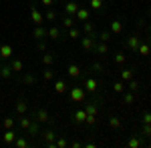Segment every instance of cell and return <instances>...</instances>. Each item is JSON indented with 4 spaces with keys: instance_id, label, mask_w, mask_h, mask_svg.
<instances>
[{
    "instance_id": "1",
    "label": "cell",
    "mask_w": 151,
    "mask_h": 148,
    "mask_svg": "<svg viewBox=\"0 0 151 148\" xmlns=\"http://www.w3.org/2000/svg\"><path fill=\"white\" fill-rule=\"evenodd\" d=\"M32 118H35L38 124H50L52 122V118H50L47 108H36L35 112H32Z\"/></svg>"
},
{
    "instance_id": "2",
    "label": "cell",
    "mask_w": 151,
    "mask_h": 148,
    "mask_svg": "<svg viewBox=\"0 0 151 148\" xmlns=\"http://www.w3.org/2000/svg\"><path fill=\"white\" fill-rule=\"evenodd\" d=\"M85 98H87V90L83 86H73L70 88V100L73 102H85Z\"/></svg>"
},
{
    "instance_id": "3",
    "label": "cell",
    "mask_w": 151,
    "mask_h": 148,
    "mask_svg": "<svg viewBox=\"0 0 151 148\" xmlns=\"http://www.w3.org/2000/svg\"><path fill=\"white\" fill-rule=\"evenodd\" d=\"M83 88L89 92V94H97V92H99V82H97V78H93V76H87Z\"/></svg>"
},
{
    "instance_id": "4",
    "label": "cell",
    "mask_w": 151,
    "mask_h": 148,
    "mask_svg": "<svg viewBox=\"0 0 151 148\" xmlns=\"http://www.w3.org/2000/svg\"><path fill=\"white\" fill-rule=\"evenodd\" d=\"M139 44H141V38H139V34H131V36L127 38V40H125V48L133 50V52H137Z\"/></svg>"
},
{
    "instance_id": "5",
    "label": "cell",
    "mask_w": 151,
    "mask_h": 148,
    "mask_svg": "<svg viewBox=\"0 0 151 148\" xmlns=\"http://www.w3.org/2000/svg\"><path fill=\"white\" fill-rule=\"evenodd\" d=\"M95 44H97V36H83L81 38V48L83 50H95Z\"/></svg>"
},
{
    "instance_id": "6",
    "label": "cell",
    "mask_w": 151,
    "mask_h": 148,
    "mask_svg": "<svg viewBox=\"0 0 151 148\" xmlns=\"http://www.w3.org/2000/svg\"><path fill=\"white\" fill-rule=\"evenodd\" d=\"M16 130L14 128H8V130H4V134H2V142L6 144V146H10V144H14V140H16Z\"/></svg>"
},
{
    "instance_id": "7",
    "label": "cell",
    "mask_w": 151,
    "mask_h": 148,
    "mask_svg": "<svg viewBox=\"0 0 151 148\" xmlns=\"http://www.w3.org/2000/svg\"><path fill=\"white\" fill-rule=\"evenodd\" d=\"M67 74H69L73 80H79L83 76V70L79 64H69V68H67Z\"/></svg>"
},
{
    "instance_id": "8",
    "label": "cell",
    "mask_w": 151,
    "mask_h": 148,
    "mask_svg": "<svg viewBox=\"0 0 151 148\" xmlns=\"http://www.w3.org/2000/svg\"><path fill=\"white\" fill-rule=\"evenodd\" d=\"M16 122H18V128H20V130L28 132V128H30V124H32V118H28L26 114H22V116L16 118Z\"/></svg>"
},
{
    "instance_id": "9",
    "label": "cell",
    "mask_w": 151,
    "mask_h": 148,
    "mask_svg": "<svg viewBox=\"0 0 151 148\" xmlns=\"http://www.w3.org/2000/svg\"><path fill=\"white\" fill-rule=\"evenodd\" d=\"M85 120H87V110L85 108H79V110L73 112V122L75 124H85Z\"/></svg>"
},
{
    "instance_id": "10",
    "label": "cell",
    "mask_w": 151,
    "mask_h": 148,
    "mask_svg": "<svg viewBox=\"0 0 151 148\" xmlns=\"http://www.w3.org/2000/svg\"><path fill=\"white\" fill-rule=\"evenodd\" d=\"M30 20L35 22V26H38V24L45 22V14H40V12H38V8H36V6H32V8H30Z\"/></svg>"
},
{
    "instance_id": "11",
    "label": "cell",
    "mask_w": 151,
    "mask_h": 148,
    "mask_svg": "<svg viewBox=\"0 0 151 148\" xmlns=\"http://www.w3.org/2000/svg\"><path fill=\"white\" fill-rule=\"evenodd\" d=\"M42 140H45V144L48 148H55V140H57V134L52 132V130H45L42 132Z\"/></svg>"
},
{
    "instance_id": "12",
    "label": "cell",
    "mask_w": 151,
    "mask_h": 148,
    "mask_svg": "<svg viewBox=\"0 0 151 148\" xmlns=\"http://www.w3.org/2000/svg\"><path fill=\"white\" fill-rule=\"evenodd\" d=\"M79 8H81V6H79V2H75V0H69V2L65 4V14H67V16H75Z\"/></svg>"
},
{
    "instance_id": "13",
    "label": "cell",
    "mask_w": 151,
    "mask_h": 148,
    "mask_svg": "<svg viewBox=\"0 0 151 148\" xmlns=\"http://www.w3.org/2000/svg\"><path fill=\"white\" fill-rule=\"evenodd\" d=\"M143 144H145V140H143L141 134H137V136H129V140H127V146L129 148H141Z\"/></svg>"
},
{
    "instance_id": "14",
    "label": "cell",
    "mask_w": 151,
    "mask_h": 148,
    "mask_svg": "<svg viewBox=\"0 0 151 148\" xmlns=\"http://www.w3.org/2000/svg\"><path fill=\"white\" fill-rule=\"evenodd\" d=\"M47 38L58 40V38H63V30H60L58 26H50V28H47Z\"/></svg>"
},
{
    "instance_id": "15",
    "label": "cell",
    "mask_w": 151,
    "mask_h": 148,
    "mask_svg": "<svg viewBox=\"0 0 151 148\" xmlns=\"http://www.w3.org/2000/svg\"><path fill=\"white\" fill-rule=\"evenodd\" d=\"M109 32H111V34H121V32H123V20L115 18L113 22L109 24Z\"/></svg>"
},
{
    "instance_id": "16",
    "label": "cell",
    "mask_w": 151,
    "mask_h": 148,
    "mask_svg": "<svg viewBox=\"0 0 151 148\" xmlns=\"http://www.w3.org/2000/svg\"><path fill=\"white\" fill-rule=\"evenodd\" d=\"M14 54V48L10 44H6V42H2L0 44V58H10Z\"/></svg>"
},
{
    "instance_id": "17",
    "label": "cell",
    "mask_w": 151,
    "mask_h": 148,
    "mask_svg": "<svg viewBox=\"0 0 151 148\" xmlns=\"http://www.w3.org/2000/svg\"><path fill=\"white\" fill-rule=\"evenodd\" d=\"M32 38H36V40H45V38H47V28H45L42 24H38L35 30H32Z\"/></svg>"
},
{
    "instance_id": "18",
    "label": "cell",
    "mask_w": 151,
    "mask_h": 148,
    "mask_svg": "<svg viewBox=\"0 0 151 148\" xmlns=\"http://www.w3.org/2000/svg\"><path fill=\"white\" fill-rule=\"evenodd\" d=\"M28 112V102L24 100V98H20V100H16V114L18 116H22V114Z\"/></svg>"
},
{
    "instance_id": "19",
    "label": "cell",
    "mask_w": 151,
    "mask_h": 148,
    "mask_svg": "<svg viewBox=\"0 0 151 148\" xmlns=\"http://www.w3.org/2000/svg\"><path fill=\"white\" fill-rule=\"evenodd\" d=\"M12 74H14V70L10 68V64H2V66H0V78L2 80H8Z\"/></svg>"
},
{
    "instance_id": "20",
    "label": "cell",
    "mask_w": 151,
    "mask_h": 148,
    "mask_svg": "<svg viewBox=\"0 0 151 148\" xmlns=\"http://www.w3.org/2000/svg\"><path fill=\"white\" fill-rule=\"evenodd\" d=\"M95 52H97V54H107V52H109V42H101V40H97V44H95Z\"/></svg>"
},
{
    "instance_id": "21",
    "label": "cell",
    "mask_w": 151,
    "mask_h": 148,
    "mask_svg": "<svg viewBox=\"0 0 151 148\" xmlns=\"http://www.w3.org/2000/svg\"><path fill=\"white\" fill-rule=\"evenodd\" d=\"M10 68L14 70V74H18V72H22V70H24V62L20 60V58H14V60L10 62Z\"/></svg>"
},
{
    "instance_id": "22",
    "label": "cell",
    "mask_w": 151,
    "mask_h": 148,
    "mask_svg": "<svg viewBox=\"0 0 151 148\" xmlns=\"http://www.w3.org/2000/svg\"><path fill=\"white\" fill-rule=\"evenodd\" d=\"M137 54H141V56H149V54H151V46H149V42H143V40H141L139 48H137Z\"/></svg>"
},
{
    "instance_id": "23",
    "label": "cell",
    "mask_w": 151,
    "mask_h": 148,
    "mask_svg": "<svg viewBox=\"0 0 151 148\" xmlns=\"http://www.w3.org/2000/svg\"><path fill=\"white\" fill-rule=\"evenodd\" d=\"M83 32H85L87 36H97V30H95V24H93V22H89V20H87V22L83 24Z\"/></svg>"
},
{
    "instance_id": "24",
    "label": "cell",
    "mask_w": 151,
    "mask_h": 148,
    "mask_svg": "<svg viewBox=\"0 0 151 148\" xmlns=\"http://www.w3.org/2000/svg\"><path fill=\"white\" fill-rule=\"evenodd\" d=\"M14 146H16V148H28V146H30V140H28L26 136H16Z\"/></svg>"
},
{
    "instance_id": "25",
    "label": "cell",
    "mask_w": 151,
    "mask_h": 148,
    "mask_svg": "<svg viewBox=\"0 0 151 148\" xmlns=\"http://www.w3.org/2000/svg\"><path fill=\"white\" fill-rule=\"evenodd\" d=\"M75 18L81 20V22H87V20H89V10H87V8H79L77 14H75Z\"/></svg>"
},
{
    "instance_id": "26",
    "label": "cell",
    "mask_w": 151,
    "mask_h": 148,
    "mask_svg": "<svg viewBox=\"0 0 151 148\" xmlns=\"http://www.w3.org/2000/svg\"><path fill=\"white\" fill-rule=\"evenodd\" d=\"M14 126H16V118H12V116H6V118L2 120V128H4V130L14 128Z\"/></svg>"
},
{
    "instance_id": "27",
    "label": "cell",
    "mask_w": 151,
    "mask_h": 148,
    "mask_svg": "<svg viewBox=\"0 0 151 148\" xmlns=\"http://www.w3.org/2000/svg\"><path fill=\"white\" fill-rule=\"evenodd\" d=\"M109 126H111L113 130H119V128L123 126V122H121V118H119V116H111V118H109Z\"/></svg>"
},
{
    "instance_id": "28",
    "label": "cell",
    "mask_w": 151,
    "mask_h": 148,
    "mask_svg": "<svg viewBox=\"0 0 151 148\" xmlns=\"http://www.w3.org/2000/svg\"><path fill=\"white\" fill-rule=\"evenodd\" d=\"M135 76V70L133 68H125V70H121V80H125V82H129V80Z\"/></svg>"
},
{
    "instance_id": "29",
    "label": "cell",
    "mask_w": 151,
    "mask_h": 148,
    "mask_svg": "<svg viewBox=\"0 0 151 148\" xmlns=\"http://www.w3.org/2000/svg\"><path fill=\"white\" fill-rule=\"evenodd\" d=\"M83 108L87 110V114H97L99 112V104H95V102H85Z\"/></svg>"
},
{
    "instance_id": "30",
    "label": "cell",
    "mask_w": 151,
    "mask_h": 148,
    "mask_svg": "<svg viewBox=\"0 0 151 148\" xmlns=\"http://www.w3.org/2000/svg\"><path fill=\"white\" fill-rule=\"evenodd\" d=\"M75 26V16H63V28H73Z\"/></svg>"
},
{
    "instance_id": "31",
    "label": "cell",
    "mask_w": 151,
    "mask_h": 148,
    "mask_svg": "<svg viewBox=\"0 0 151 148\" xmlns=\"http://www.w3.org/2000/svg\"><path fill=\"white\" fill-rule=\"evenodd\" d=\"M89 6H91L93 10H103L105 2H103V0H89Z\"/></svg>"
},
{
    "instance_id": "32",
    "label": "cell",
    "mask_w": 151,
    "mask_h": 148,
    "mask_svg": "<svg viewBox=\"0 0 151 148\" xmlns=\"http://www.w3.org/2000/svg\"><path fill=\"white\" fill-rule=\"evenodd\" d=\"M35 82H36L35 72H28V74H24V76H22V84H35Z\"/></svg>"
},
{
    "instance_id": "33",
    "label": "cell",
    "mask_w": 151,
    "mask_h": 148,
    "mask_svg": "<svg viewBox=\"0 0 151 148\" xmlns=\"http://www.w3.org/2000/svg\"><path fill=\"white\" fill-rule=\"evenodd\" d=\"M111 38H113V34H111L109 30H103L101 34H97V40H101V42H109Z\"/></svg>"
},
{
    "instance_id": "34",
    "label": "cell",
    "mask_w": 151,
    "mask_h": 148,
    "mask_svg": "<svg viewBox=\"0 0 151 148\" xmlns=\"http://www.w3.org/2000/svg\"><path fill=\"white\" fill-rule=\"evenodd\" d=\"M55 90H57L58 94H65V90H67V84H65V80H57V82H55Z\"/></svg>"
},
{
    "instance_id": "35",
    "label": "cell",
    "mask_w": 151,
    "mask_h": 148,
    "mask_svg": "<svg viewBox=\"0 0 151 148\" xmlns=\"http://www.w3.org/2000/svg\"><path fill=\"white\" fill-rule=\"evenodd\" d=\"M113 60H115V64H117V66H123V64H125V60H127V56H125L123 52H117Z\"/></svg>"
},
{
    "instance_id": "36",
    "label": "cell",
    "mask_w": 151,
    "mask_h": 148,
    "mask_svg": "<svg viewBox=\"0 0 151 148\" xmlns=\"http://www.w3.org/2000/svg\"><path fill=\"white\" fill-rule=\"evenodd\" d=\"M38 132H40V126H38V122L32 118V124H30V128H28L26 134H32V136H35V134H38Z\"/></svg>"
},
{
    "instance_id": "37",
    "label": "cell",
    "mask_w": 151,
    "mask_h": 148,
    "mask_svg": "<svg viewBox=\"0 0 151 148\" xmlns=\"http://www.w3.org/2000/svg\"><path fill=\"white\" fill-rule=\"evenodd\" d=\"M45 20H47V22H55V20H57V12L48 8V10L45 12Z\"/></svg>"
},
{
    "instance_id": "38",
    "label": "cell",
    "mask_w": 151,
    "mask_h": 148,
    "mask_svg": "<svg viewBox=\"0 0 151 148\" xmlns=\"http://www.w3.org/2000/svg\"><path fill=\"white\" fill-rule=\"evenodd\" d=\"M135 102V96H133V92L129 90V92H125V96H123V104H133Z\"/></svg>"
},
{
    "instance_id": "39",
    "label": "cell",
    "mask_w": 151,
    "mask_h": 148,
    "mask_svg": "<svg viewBox=\"0 0 151 148\" xmlns=\"http://www.w3.org/2000/svg\"><path fill=\"white\" fill-rule=\"evenodd\" d=\"M52 62H55V56H52L50 52H47V54L42 56V64H47V66H50Z\"/></svg>"
},
{
    "instance_id": "40",
    "label": "cell",
    "mask_w": 151,
    "mask_h": 148,
    "mask_svg": "<svg viewBox=\"0 0 151 148\" xmlns=\"http://www.w3.org/2000/svg\"><path fill=\"white\" fill-rule=\"evenodd\" d=\"M141 136H143V138H151V124H143Z\"/></svg>"
},
{
    "instance_id": "41",
    "label": "cell",
    "mask_w": 151,
    "mask_h": 148,
    "mask_svg": "<svg viewBox=\"0 0 151 148\" xmlns=\"http://www.w3.org/2000/svg\"><path fill=\"white\" fill-rule=\"evenodd\" d=\"M65 146H69L67 138H57V140H55V148H65Z\"/></svg>"
},
{
    "instance_id": "42",
    "label": "cell",
    "mask_w": 151,
    "mask_h": 148,
    "mask_svg": "<svg viewBox=\"0 0 151 148\" xmlns=\"http://www.w3.org/2000/svg\"><path fill=\"white\" fill-rule=\"evenodd\" d=\"M127 88H129L131 92H137V90H139V82L131 78V80H129V86H127Z\"/></svg>"
},
{
    "instance_id": "43",
    "label": "cell",
    "mask_w": 151,
    "mask_h": 148,
    "mask_svg": "<svg viewBox=\"0 0 151 148\" xmlns=\"http://www.w3.org/2000/svg\"><path fill=\"white\" fill-rule=\"evenodd\" d=\"M42 78L47 80V82H50V80H55V72H52V70H45V72H42Z\"/></svg>"
},
{
    "instance_id": "44",
    "label": "cell",
    "mask_w": 151,
    "mask_h": 148,
    "mask_svg": "<svg viewBox=\"0 0 151 148\" xmlns=\"http://www.w3.org/2000/svg\"><path fill=\"white\" fill-rule=\"evenodd\" d=\"M69 36H70V38H79V36H81V30L73 26V28H69Z\"/></svg>"
},
{
    "instance_id": "45",
    "label": "cell",
    "mask_w": 151,
    "mask_h": 148,
    "mask_svg": "<svg viewBox=\"0 0 151 148\" xmlns=\"http://www.w3.org/2000/svg\"><path fill=\"white\" fill-rule=\"evenodd\" d=\"M113 90H115V92H125V84L119 80V82H115V84H113Z\"/></svg>"
},
{
    "instance_id": "46",
    "label": "cell",
    "mask_w": 151,
    "mask_h": 148,
    "mask_svg": "<svg viewBox=\"0 0 151 148\" xmlns=\"http://www.w3.org/2000/svg\"><path fill=\"white\" fill-rule=\"evenodd\" d=\"M91 70H95V72H103V64H101V62H95V64H91Z\"/></svg>"
},
{
    "instance_id": "47",
    "label": "cell",
    "mask_w": 151,
    "mask_h": 148,
    "mask_svg": "<svg viewBox=\"0 0 151 148\" xmlns=\"http://www.w3.org/2000/svg\"><path fill=\"white\" fill-rule=\"evenodd\" d=\"M143 124H151V112L143 114Z\"/></svg>"
},
{
    "instance_id": "48",
    "label": "cell",
    "mask_w": 151,
    "mask_h": 148,
    "mask_svg": "<svg viewBox=\"0 0 151 148\" xmlns=\"http://www.w3.org/2000/svg\"><path fill=\"white\" fill-rule=\"evenodd\" d=\"M36 48H38L40 52H45V50H47V44H45V40H38V46H36Z\"/></svg>"
},
{
    "instance_id": "49",
    "label": "cell",
    "mask_w": 151,
    "mask_h": 148,
    "mask_svg": "<svg viewBox=\"0 0 151 148\" xmlns=\"http://www.w3.org/2000/svg\"><path fill=\"white\" fill-rule=\"evenodd\" d=\"M70 146H73V148H81L83 142H81V140H75V142H70Z\"/></svg>"
},
{
    "instance_id": "50",
    "label": "cell",
    "mask_w": 151,
    "mask_h": 148,
    "mask_svg": "<svg viewBox=\"0 0 151 148\" xmlns=\"http://www.w3.org/2000/svg\"><path fill=\"white\" fill-rule=\"evenodd\" d=\"M42 2V6H52L55 4V0H40Z\"/></svg>"
},
{
    "instance_id": "51",
    "label": "cell",
    "mask_w": 151,
    "mask_h": 148,
    "mask_svg": "<svg viewBox=\"0 0 151 148\" xmlns=\"http://www.w3.org/2000/svg\"><path fill=\"white\" fill-rule=\"evenodd\" d=\"M85 146H87V148H95V146H97V142H87Z\"/></svg>"
},
{
    "instance_id": "52",
    "label": "cell",
    "mask_w": 151,
    "mask_h": 148,
    "mask_svg": "<svg viewBox=\"0 0 151 148\" xmlns=\"http://www.w3.org/2000/svg\"><path fill=\"white\" fill-rule=\"evenodd\" d=\"M147 42H149V46H151V36H149V38H147Z\"/></svg>"
},
{
    "instance_id": "53",
    "label": "cell",
    "mask_w": 151,
    "mask_h": 148,
    "mask_svg": "<svg viewBox=\"0 0 151 148\" xmlns=\"http://www.w3.org/2000/svg\"><path fill=\"white\" fill-rule=\"evenodd\" d=\"M149 16H151V6H149Z\"/></svg>"
},
{
    "instance_id": "54",
    "label": "cell",
    "mask_w": 151,
    "mask_h": 148,
    "mask_svg": "<svg viewBox=\"0 0 151 148\" xmlns=\"http://www.w3.org/2000/svg\"><path fill=\"white\" fill-rule=\"evenodd\" d=\"M149 32H151V24H149Z\"/></svg>"
},
{
    "instance_id": "55",
    "label": "cell",
    "mask_w": 151,
    "mask_h": 148,
    "mask_svg": "<svg viewBox=\"0 0 151 148\" xmlns=\"http://www.w3.org/2000/svg\"><path fill=\"white\" fill-rule=\"evenodd\" d=\"M149 146H151V142H149Z\"/></svg>"
}]
</instances>
